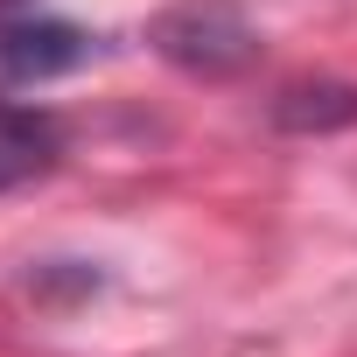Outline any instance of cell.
I'll return each instance as SVG.
<instances>
[{
    "label": "cell",
    "mask_w": 357,
    "mask_h": 357,
    "mask_svg": "<svg viewBox=\"0 0 357 357\" xmlns=\"http://www.w3.org/2000/svg\"><path fill=\"white\" fill-rule=\"evenodd\" d=\"M84 56V36L77 29H63V22H15V29H0V70L8 77H50V70H63V63H77Z\"/></svg>",
    "instance_id": "6da1fadb"
},
{
    "label": "cell",
    "mask_w": 357,
    "mask_h": 357,
    "mask_svg": "<svg viewBox=\"0 0 357 357\" xmlns=\"http://www.w3.org/2000/svg\"><path fill=\"white\" fill-rule=\"evenodd\" d=\"M56 161V126L29 105H0V190L29 183Z\"/></svg>",
    "instance_id": "7a4b0ae2"
}]
</instances>
